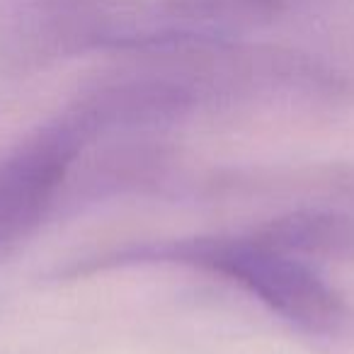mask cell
<instances>
[{"label":"cell","mask_w":354,"mask_h":354,"mask_svg":"<svg viewBox=\"0 0 354 354\" xmlns=\"http://www.w3.org/2000/svg\"><path fill=\"white\" fill-rule=\"evenodd\" d=\"M175 265L233 281L291 328L310 337L352 339L354 310L306 260L277 250L260 238H180L143 243L107 252L64 270L66 277L95 274L117 267Z\"/></svg>","instance_id":"1"},{"label":"cell","mask_w":354,"mask_h":354,"mask_svg":"<svg viewBox=\"0 0 354 354\" xmlns=\"http://www.w3.org/2000/svg\"><path fill=\"white\" fill-rule=\"evenodd\" d=\"M124 8L119 0H3L0 64L10 75H30L88 51H112Z\"/></svg>","instance_id":"2"},{"label":"cell","mask_w":354,"mask_h":354,"mask_svg":"<svg viewBox=\"0 0 354 354\" xmlns=\"http://www.w3.org/2000/svg\"><path fill=\"white\" fill-rule=\"evenodd\" d=\"M85 148V136L59 112L0 158V255L54 212Z\"/></svg>","instance_id":"3"},{"label":"cell","mask_w":354,"mask_h":354,"mask_svg":"<svg viewBox=\"0 0 354 354\" xmlns=\"http://www.w3.org/2000/svg\"><path fill=\"white\" fill-rule=\"evenodd\" d=\"M310 0H153L136 6V35L124 51L162 37H241L281 22Z\"/></svg>","instance_id":"4"},{"label":"cell","mask_w":354,"mask_h":354,"mask_svg":"<svg viewBox=\"0 0 354 354\" xmlns=\"http://www.w3.org/2000/svg\"><path fill=\"white\" fill-rule=\"evenodd\" d=\"M252 236L299 260H330L354 265L352 212L294 209V212L267 221Z\"/></svg>","instance_id":"5"}]
</instances>
